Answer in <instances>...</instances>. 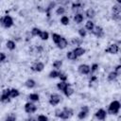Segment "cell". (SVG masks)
Instances as JSON below:
<instances>
[{"mask_svg": "<svg viewBox=\"0 0 121 121\" xmlns=\"http://www.w3.org/2000/svg\"><path fill=\"white\" fill-rule=\"evenodd\" d=\"M120 102L117 101V100H113L110 106H109V109H108V112L110 114H117L119 112V110H120Z\"/></svg>", "mask_w": 121, "mask_h": 121, "instance_id": "6da1fadb", "label": "cell"}, {"mask_svg": "<svg viewBox=\"0 0 121 121\" xmlns=\"http://www.w3.org/2000/svg\"><path fill=\"white\" fill-rule=\"evenodd\" d=\"M0 23L4 27L9 28L13 25V20L9 15H6V16H4L3 18L0 19Z\"/></svg>", "mask_w": 121, "mask_h": 121, "instance_id": "7a4b0ae2", "label": "cell"}, {"mask_svg": "<svg viewBox=\"0 0 121 121\" xmlns=\"http://www.w3.org/2000/svg\"><path fill=\"white\" fill-rule=\"evenodd\" d=\"M72 115H73V110H72L71 108L64 107V108L61 110L60 118H61V119H68V118H70Z\"/></svg>", "mask_w": 121, "mask_h": 121, "instance_id": "3957f363", "label": "cell"}, {"mask_svg": "<svg viewBox=\"0 0 121 121\" xmlns=\"http://www.w3.org/2000/svg\"><path fill=\"white\" fill-rule=\"evenodd\" d=\"M61 101V96L58 94H52L50 95V98H49V104L52 105V106H56L58 105L60 102Z\"/></svg>", "mask_w": 121, "mask_h": 121, "instance_id": "277c9868", "label": "cell"}, {"mask_svg": "<svg viewBox=\"0 0 121 121\" xmlns=\"http://www.w3.org/2000/svg\"><path fill=\"white\" fill-rule=\"evenodd\" d=\"M120 14H121V7L119 5H114L112 7V18L116 21L120 20Z\"/></svg>", "mask_w": 121, "mask_h": 121, "instance_id": "5b68a950", "label": "cell"}, {"mask_svg": "<svg viewBox=\"0 0 121 121\" xmlns=\"http://www.w3.org/2000/svg\"><path fill=\"white\" fill-rule=\"evenodd\" d=\"M9 90L10 89H5L2 92V95H0V101L3 103H7L10 101V97H9Z\"/></svg>", "mask_w": 121, "mask_h": 121, "instance_id": "8992f818", "label": "cell"}, {"mask_svg": "<svg viewBox=\"0 0 121 121\" xmlns=\"http://www.w3.org/2000/svg\"><path fill=\"white\" fill-rule=\"evenodd\" d=\"M25 111L27 113H33L37 111V106L35 104L31 103V102H27L25 105Z\"/></svg>", "mask_w": 121, "mask_h": 121, "instance_id": "52a82bcc", "label": "cell"}, {"mask_svg": "<svg viewBox=\"0 0 121 121\" xmlns=\"http://www.w3.org/2000/svg\"><path fill=\"white\" fill-rule=\"evenodd\" d=\"M30 68H31L32 71H35V72H41V71L43 70V68H44V64H43V62H41V61H37V62L33 63V64L31 65Z\"/></svg>", "mask_w": 121, "mask_h": 121, "instance_id": "ba28073f", "label": "cell"}, {"mask_svg": "<svg viewBox=\"0 0 121 121\" xmlns=\"http://www.w3.org/2000/svg\"><path fill=\"white\" fill-rule=\"evenodd\" d=\"M92 32H93V34L95 35V36H96L97 38H102L103 36H104V31H103V28L101 27V26H95L94 28H93V30H92Z\"/></svg>", "mask_w": 121, "mask_h": 121, "instance_id": "9c48e42d", "label": "cell"}, {"mask_svg": "<svg viewBox=\"0 0 121 121\" xmlns=\"http://www.w3.org/2000/svg\"><path fill=\"white\" fill-rule=\"evenodd\" d=\"M78 70L80 74L82 75H87L90 73L91 69H90V66L88 64H80L78 67Z\"/></svg>", "mask_w": 121, "mask_h": 121, "instance_id": "30bf717a", "label": "cell"}, {"mask_svg": "<svg viewBox=\"0 0 121 121\" xmlns=\"http://www.w3.org/2000/svg\"><path fill=\"white\" fill-rule=\"evenodd\" d=\"M118 51H119V47H118V45H117V44H115V43L111 44L108 48H106V49H105V52L110 53V54H116Z\"/></svg>", "mask_w": 121, "mask_h": 121, "instance_id": "8fae6325", "label": "cell"}, {"mask_svg": "<svg viewBox=\"0 0 121 121\" xmlns=\"http://www.w3.org/2000/svg\"><path fill=\"white\" fill-rule=\"evenodd\" d=\"M106 114H107V112H106L105 110L99 109V110L95 112V117H96L97 119H99V120H104V119L106 118Z\"/></svg>", "mask_w": 121, "mask_h": 121, "instance_id": "7c38bea8", "label": "cell"}, {"mask_svg": "<svg viewBox=\"0 0 121 121\" xmlns=\"http://www.w3.org/2000/svg\"><path fill=\"white\" fill-rule=\"evenodd\" d=\"M67 45H68V42H67V40H66L65 38H63V37H61V39L60 40V42L57 43V47L60 48V49H64Z\"/></svg>", "mask_w": 121, "mask_h": 121, "instance_id": "4fadbf2b", "label": "cell"}, {"mask_svg": "<svg viewBox=\"0 0 121 121\" xmlns=\"http://www.w3.org/2000/svg\"><path fill=\"white\" fill-rule=\"evenodd\" d=\"M73 52H74V54H75L77 57H80V56H82V55L85 54L86 50H85L84 48H82V47L78 46V47H76V48L73 50Z\"/></svg>", "mask_w": 121, "mask_h": 121, "instance_id": "5bb4252c", "label": "cell"}, {"mask_svg": "<svg viewBox=\"0 0 121 121\" xmlns=\"http://www.w3.org/2000/svg\"><path fill=\"white\" fill-rule=\"evenodd\" d=\"M69 85H70V83H67L66 81H60V83L57 84V88H58L60 91H62V92H63Z\"/></svg>", "mask_w": 121, "mask_h": 121, "instance_id": "9a60e30c", "label": "cell"}, {"mask_svg": "<svg viewBox=\"0 0 121 121\" xmlns=\"http://www.w3.org/2000/svg\"><path fill=\"white\" fill-rule=\"evenodd\" d=\"M85 15H86V17H87V18L92 19V18H94V17L95 16V9H94L90 8V9H88L86 10Z\"/></svg>", "mask_w": 121, "mask_h": 121, "instance_id": "2e32d148", "label": "cell"}, {"mask_svg": "<svg viewBox=\"0 0 121 121\" xmlns=\"http://www.w3.org/2000/svg\"><path fill=\"white\" fill-rule=\"evenodd\" d=\"M25 85H26L27 88L31 89V88H34V87L36 86V82H35V80H33V79H31V78H28V79L25 82Z\"/></svg>", "mask_w": 121, "mask_h": 121, "instance_id": "e0dca14e", "label": "cell"}, {"mask_svg": "<svg viewBox=\"0 0 121 121\" xmlns=\"http://www.w3.org/2000/svg\"><path fill=\"white\" fill-rule=\"evenodd\" d=\"M19 95H20L19 90L14 89V88L9 90V97H10V98H15V97H17Z\"/></svg>", "mask_w": 121, "mask_h": 121, "instance_id": "ac0fdd59", "label": "cell"}, {"mask_svg": "<svg viewBox=\"0 0 121 121\" xmlns=\"http://www.w3.org/2000/svg\"><path fill=\"white\" fill-rule=\"evenodd\" d=\"M83 19H84V17H83V15H82L81 13H77V14L74 16V21H75L77 24H80V23L83 21Z\"/></svg>", "mask_w": 121, "mask_h": 121, "instance_id": "d6986e66", "label": "cell"}, {"mask_svg": "<svg viewBox=\"0 0 121 121\" xmlns=\"http://www.w3.org/2000/svg\"><path fill=\"white\" fill-rule=\"evenodd\" d=\"M63 93H64V95H66V96H71L73 94H74V89L72 88V86H71V84L63 91Z\"/></svg>", "mask_w": 121, "mask_h": 121, "instance_id": "ffe728a7", "label": "cell"}, {"mask_svg": "<svg viewBox=\"0 0 121 121\" xmlns=\"http://www.w3.org/2000/svg\"><path fill=\"white\" fill-rule=\"evenodd\" d=\"M55 6H56V2H50V4L48 5V7L44 9V11H45L46 14H47V17H50V10H51Z\"/></svg>", "mask_w": 121, "mask_h": 121, "instance_id": "44dd1931", "label": "cell"}, {"mask_svg": "<svg viewBox=\"0 0 121 121\" xmlns=\"http://www.w3.org/2000/svg\"><path fill=\"white\" fill-rule=\"evenodd\" d=\"M39 37H40L43 41H46V40L49 38V34H48V32H46V31H42V30H41V32H40V34H39Z\"/></svg>", "mask_w": 121, "mask_h": 121, "instance_id": "7402d4cb", "label": "cell"}, {"mask_svg": "<svg viewBox=\"0 0 121 121\" xmlns=\"http://www.w3.org/2000/svg\"><path fill=\"white\" fill-rule=\"evenodd\" d=\"M6 45H7V48L9 49V50H14L15 47H16V44H15V43L13 41H8Z\"/></svg>", "mask_w": 121, "mask_h": 121, "instance_id": "603a6c76", "label": "cell"}, {"mask_svg": "<svg viewBox=\"0 0 121 121\" xmlns=\"http://www.w3.org/2000/svg\"><path fill=\"white\" fill-rule=\"evenodd\" d=\"M61 39V36L60 35V34H57V33H52V40H53V42L57 44L59 42H60V40Z\"/></svg>", "mask_w": 121, "mask_h": 121, "instance_id": "cb8c5ba5", "label": "cell"}, {"mask_svg": "<svg viewBox=\"0 0 121 121\" xmlns=\"http://www.w3.org/2000/svg\"><path fill=\"white\" fill-rule=\"evenodd\" d=\"M117 77H118V76L116 75V73H115L114 71H112V72L109 73V75H108V80H110V81H113V80L116 79Z\"/></svg>", "mask_w": 121, "mask_h": 121, "instance_id": "d4e9b609", "label": "cell"}, {"mask_svg": "<svg viewBox=\"0 0 121 121\" xmlns=\"http://www.w3.org/2000/svg\"><path fill=\"white\" fill-rule=\"evenodd\" d=\"M94 27H95V25H94V23H93L91 20L87 21V23H86V25H85V28H86L87 30H90V31H92Z\"/></svg>", "mask_w": 121, "mask_h": 121, "instance_id": "484cf974", "label": "cell"}, {"mask_svg": "<svg viewBox=\"0 0 121 121\" xmlns=\"http://www.w3.org/2000/svg\"><path fill=\"white\" fill-rule=\"evenodd\" d=\"M66 56H67V58H68L69 60H77V58H78V57L74 54L73 51H68L67 54H66Z\"/></svg>", "mask_w": 121, "mask_h": 121, "instance_id": "4316f807", "label": "cell"}, {"mask_svg": "<svg viewBox=\"0 0 121 121\" xmlns=\"http://www.w3.org/2000/svg\"><path fill=\"white\" fill-rule=\"evenodd\" d=\"M64 12H65V9H64V7H62V6L59 7V8L57 9V10H56V13H57L58 15H63Z\"/></svg>", "mask_w": 121, "mask_h": 121, "instance_id": "83f0119b", "label": "cell"}, {"mask_svg": "<svg viewBox=\"0 0 121 121\" xmlns=\"http://www.w3.org/2000/svg\"><path fill=\"white\" fill-rule=\"evenodd\" d=\"M40 32H41V29L38 28V27H33L31 29V35L32 36H39Z\"/></svg>", "mask_w": 121, "mask_h": 121, "instance_id": "f1b7e54d", "label": "cell"}, {"mask_svg": "<svg viewBox=\"0 0 121 121\" xmlns=\"http://www.w3.org/2000/svg\"><path fill=\"white\" fill-rule=\"evenodd\" d=\"M81 43H82V41L80 39H78V38H73L72 41H71V43L73 45H79Z\"/></svg>", "mask_w": 121, "mask_h": 121, "instance_id": "f546056e", "label": "cell"}, {"mask_svg": "<svg viewBox=\"0 0 121 121\" xmlns=\"http://www.w3.org/2000/svg\"><path fill=\"white\" fill-rule=\"evenodd\" d=\"M28 98L31 101H38L39 100V95H38V94H30L28 95Z\"/></svg>", "mask_w": 121, "mask_h": 121, "instance_id": "4dcf8cb0", "label": "cell"}, {"mask_svg": "<svg viewBox=\"0 0 121 121\" xmlns=\"http://www.w3.org/2000/svg\"><path fill=\"white\" fill-rule=\"evenodd\" d=\"M60 23L63 25V26H67L69 24V18L67 16H62L60 18Z\"/></svg>", "mask_w": 121, "mask_h": 121, "instance_id": "1f68e13d", "label": "cell"}, {"mask_svg": "<svg viewBox=\"0 0 121 121\" xmlns=\"http://www.w3.org/2000/svg\"><path fill=\"white\" fill-rule=\"evenodd\" d=\"M59 75H60V72L54 70V71H51V72L49 73V78H58Z\"/></svg>", "mask_w": 121, "mask_h": 121, "instance_id": "d6a6232c", "label": "cell"}, {"mask_svg": "<svg viewBox=\"0 0 121 121\" xmlns=\"http://www.w3.org/2000/svg\"><path fill=\"white\" fill-rule=\"evenodd\" d=\"M61 65H62V61L61 60H56L53 63V67L56 68V69H60L61 67Z\"/></svg>", "mask_w": 121, "mask_h": 121, "instance_id": "836d02e7", "label": "cell"}, {"mask_svg": "<svg viewBox=\"0 0 121 121\" xmlns=\"http://www.w3.org/2000/svg\"><path fill=\"white\" fill-rule=\"evenodd\" d=\"M87 114H88V112H87L80 111V112H78V117L79 119H84V118L87 116Z\"/></svg>", "mask_w": 121, "mask_h": 121, "instance_id": "e575fe53", "label": "cell"}, {"mask_svg": "<svg viewBox=\"0 0 121 121\" xmlns=\"http://www.w3.org/2000/svg\"><path fill=\"white\" fill-rule=\"evenodd\" d=\"M6 121H16V116L13 113H10V114H9L7 116Z\"/></svg>", "mask_w": 121, "mask_h": 121, "instance_id": "d590c367", "label": "cell"}, {"mask_svg": "<svg viewBox=\"0 0 121 121\" xmlns=\"http://www.w3.org/2000/svg\"><path fill=\"white\" fill-rule=\"evenodd\" d=\"M81 3H73V5H72V9L73 10H77V9H78L79 8H81Z\"/></svg>", "mask_w": 121, "mask_h": 121, "instance_id": "8d00e7d4", "label": "cell"}, {"mask_svg": "<svg viewBox=\"0 0 121 121\" xmlns=\"http://www.w3.org/2000/svg\"><path fill=\"white\" fill-rule=\"evenodd\" d=\"M78 34H79V36L81 38H84L86 36V30L84 28H79L78 29Z\"/></svg>", "mask_w": 121, "mask_h": 121, "instance_id": "74e56055", "label": "cell"}, {"mask_svg": "<svg viewBox=\"0 0 121 121\" xmlns=\"http://www.w3.org/2000/svg\"><path fill=\"white\" fill-rule=\"evenodd\" d=\"M37 121H48V118H47V116H45V115H43V114H40V115L38 116Z\"/></svg>", "mask_w": 121, "mask_h": 121, "instance_id": "f35d334b", "label": "cell"}, {"mask_svg": "<svg viewBox=\"0 0 121 121\" xmlns=\"http://www.w3.org/2000/svg\"><path fill=\"white\" fill-rule=\"evenodd\" d=\"M59 78H60V81H66V79H67V77H66V75H65V74H63V73H60V75H59Z\"/></svg>", "mask_w": 121, "mask_h": 121, "instance_id": "ab89813d", "label": "cell"}, {"mask_svg": "<svg viewBox=\"0 0 121 121\" xmlns=\"http://www.w3.org/2000/svg\"><path fill=\"white\" fill-rule=\"evenodd\" d=\"M114 72L116 73V75H117V76H119V75L121 74V65H120V64H118V65L115 67Z\"/></svg>", "mask_w": 121, "mask_h": 121, "instance_id": "60d3db41", "label": "cell"}, {"mask_svg": "<svg viewBox=\"0 0 121 121\" xmlns=\"http://www.w3.org/2000/svg\"><path fill=\"white\" fill-rule=\"evenodd\" d=\"M90 69H91V72H95L97 69H98V64H96V63H94L91 67H90Z\"/></svg>", "mask_w": 121, "mask_h": 121, "instance_id": "b9f144b4", "label": "cell"}, {"mask_svg": "<svg viewBox=\"0 0 121 121\" xmlns=\"http://www.w3.org/2000/svg\"><path fill=\"white\" fill-rule=\"evenodd\" d=\"M5 59H6V55H5V53L0 52V62L4 61V60H5Z\"/></svg>", "mask_w": 121, "mask_h": 121, "instance_id": "7bdbcfd3", "label": "cell"}, {"mask_svg": "<svg viewBox=\"0 0 121 121\" xmlns=\"http://www.w3.org/2000/svg\"><path fill=\"white\" fill-rule=\"evenodd\" d=\"M60 112H61V110H60V109H57V110L55 111V116H57V117H59V118H60Z\"/></svg>", "mask_w": 121, "mask_h": 121, "instance_id": "ee69618b", "label": "cell"}, {"mask_svg": "<svg viewBox=\"0 0 121 121\" xmlns=\"http://www.w3.org/2000/svg\"><path fill=\"white\" fill-rule=\"evenodd\" d=\"M81 111H84V112H89V108H88V106H82V107H81Z\"/></svg>", "mask_w": 121, "mask_h": 121, "instance_id": "f6af8a7d", "label": "cell"}, {"mask_svg": "<svg viewBox=\"0 0 121 121\" xmlns=\"http://www.w3.org/2000/svg\"><path fill=\"white\" fill-rule=\"evenodd\" d=\"M95 80H96V77H92L91 78V79H90V83H93V81H95Z\"/></svg>", "mask_w": 121, "mask_h": 121, "instance_id": "bcb514c9", "label": "cell"}, {"mask_svg": "<svg viewBox=\"0 0 121 121\" xmlns=\"http://www.w3.org/2000/svg\"><path fill=\"white\" fill-rule=\"evenodd\" d=\"M27 121H37L35 118H33V117H29L28 119H27Z\"/></svg>", "mask_w": 121, "mask_h": 121, "instance_id": "7dc6e473", "label": "cell"}]
</instances>
